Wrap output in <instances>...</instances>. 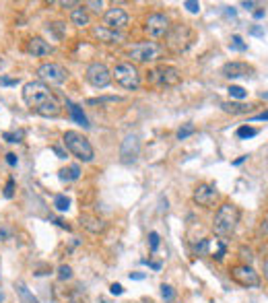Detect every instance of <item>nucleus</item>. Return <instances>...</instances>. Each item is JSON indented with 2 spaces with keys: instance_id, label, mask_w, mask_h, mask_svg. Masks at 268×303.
Masks as SVG:
<instances>
[{
  "instance_id": "nucleus-1",
  "label": "nucleus",
  "mask_w": 268,
  "mask_h": 303,
  "mask_svg": "<svg viewBox=\"0 0 268 303\" xmlns=\"http://www.w3.org/2000/svg\"><path fill=\"white\" fill-rule=\"evenodd\" d=\"M23 101L31 111H35L42 118H58L62 107L56 99V95L50 91V87L42 81H29L23 87Z\"/></svg>"
},
{
  "instance_id": "nucleus-2",
  "label": "nucleus",
  "mask_w": 268,
  "mask_h": 303,
  "mask_svg": "<svg viewBox=\"0 0 268 303\" xmlns=\"http://www.w3.org/2000/svg\"><path fill=\"white\" fill-rule=\"evenodd\" d=\"M239 217H241V213H239V209L235 204H231V202L221 204L219 211H217V215H215V221H213L215 235H219V237L231 235L235 231L237 223H239Z\"/></svg>"
},
{
  "instance_id": "nucleus-3",
  "label": "nucleus",
  "mask_w": 268,
  "mask_h": 303,
  "mask_svg": "<svg viewBox=\"0 0 268 303\" xmlns=\"http://www.w3.org/2000/svg\"><path fill=\"white\" fill-rule=\"evenodd\" d=\"M62 140H64L66 150H68V153H72L76 159H81V161H85V163H91V161L95 159V148H93V144H91L89 138L83 136L81 132L68 130V132H64Z\"/></svg>"
},
{
  "instance_id": "nucleus-4",
  "label": "nucleus",
  "mask_w": 268,
  "mask_h": 303,
  "mask_svg": "<svg viewBox=\"0 0 268 303\" xmlns=\"http://www.w3.org/2000/svg\"><path fill=\"white\" fill-rule=\"evenodd\" d=\"M128 56L139 62V64H151V62H159L165 58V48L157 42H139V44H132L128 48Z\"/></svg>"
},
{
  "instance_id": "nucleus-5",
  "label": "nucleus",
  "mask_w": 268,
  "mask_h": 303,
  "mask_svg": "<svg viewBox=\"0 0 268 303\" xmlns=\"http://www.w3.org/2000/svg\"><path fill=\"white\" fill-rule=\"evenodd\" d=\"M111 79L126 91H137L141 87V72L132 62H120L111 70Z\"/></svg>"
},
{
  "instance_id": "nucleus-6",
  "label": "nucleus",
  "mask_w": 268,
  "mask_h": 303,
  "mask_svg": "<svg viewBox=\"0 0 268 303\" xmlns=\"http://www.w3.org/2000/svg\"><path fill=\"white\" fill-rule=\"evenodd\" d=\"M194 40H196V35L188 25H174L169 29V33H167V46L176 54H182V52L190 50Z\"/></svg>"
},
{
  "instance_id": "nucleus-7",
  "label": "nucleus",
  "mask_w": 268,
  "mask_h": 303,
  "mask_svg": "<svg viewBox=\"0 0 268 303\" xmlns=\"http://www.w3.org/2000/svg\"><path fill=\"white\" fill-rule=\"evenodd\" d=\"M147 81L151 85H157V87H176V85L182 83V72L176 66L159 64L157 68L147 72Z\"/></svg>"
},
{
  "instance_id": "nucleus-8",
  "label": "nucleus",
  "mask_w": 268,
  "mask_h": 303,
  "mask_svg": "<svg viewBox=\"0 0 268 303\" xmlns=\"http://www.w3.org/2000/svg\"><path fill=\"white\" fill-rule=\"evenodd\" d=\"M229 276H231L233 282H237L239 287H245V289H256V287H260V276H258V272H256L250 264L231 266Z\"/></svg>"
},
{
  "instance_id": "nucleus-9",
  "label": "nucleus",
  "mask_w": 268,
  "mask_h": 303,
  "mask_svg": "<svg viewBox=\"0 0 268 303\" xmlns=\"http://www.w3.org/2000/svg\"><path fill=\"white\" fill-rule=\"evenodd\" d=\"M37 77L42 79V83H50V85H62L68 81V70L58 64V62H44L37 68Z\"/></svg>"
},
{
  "instance_id": "nucleus-10",
  "label": "nucleus",
  "mask_w": 268,
  "mask_h": 303,
  "mask_svg": "<svg viewBox=\"0 0 268 303\" xmlns=\"http://www.w3.org/2000/svg\"><path fill=\"white\" fill-rule=\"evenodd\" d=\"M169 29H171L169 19H167V15H163V13H153V15H149L147 21H145V33H147L149 37H153V40L167 37Z\"/></svg>"
},
{
  "instance_id": "nucleus-11",
  "label": "nucleus",
  "mask_w": 268,
  "mask_h": 303,
  "mask_svg": "<svg viewBox=\"0 0 268 303\" xmlns=\"http://www.w3.org/2000/svg\"><path fill=\"white\" fill-rule=\"evenodd\" d=\"M85 77H87V83H89L91 87H95V89H105V87L111 83V72H109V68H107L103 62H93V64H89Z\"/></svg>"
},
{
  "instance_id": "nucleus-12",
  "label": "nucleus",
  "mask_w": 268,
  "mask_h": 303,
  "mask_svg": "<svg viewBox=\"0 0 268 303\" xmlns=\"http://www.w3.org/2000/svg\"><path fill=\"white\" fill-rule=\"evenodd\" d=\"M139 155H141V140H139V136L137 134H126L122 144H120V159H122V163L130 165V163H134L139 159Z\"/></svg>"
},
{
  "instance_id": "nucleus-13",
  "label": "nucleus",
  "mask_w": 268,
  "mask_h": 303,
  "mask_svg": "<svg viewBox=\"0 0 268 303\" xmlns=\"http://www.w3.org/2000/svg\"><path fill=\"white\" fill-rule=\"evenodd\" d=\"M192 200L198 204V206H204V209H210L215 206V202L219 200V192L213 184H198L194 188V194H192Z\"/></svg>"
},
{
  "instance_id": "nucleus-14",
  "label": "nucleus",
  "mask_w": 268,
  "mask_h": 303,
  "mask_svg": "<svg viewBox=\"0 0 268 303\" xmlns=\"http://www.w3.org/2000/svg\"><path fill=\"white\" fill-rule=\"evenodd\" d=\"M103 23H105V27L120 31V29L128 27V23H130V17H128V13H126L124 9H120V7H113V9H107V11L103 13Z\"/></svg>"
},
{
  "instance_id": "nucleus-15",
  "label": "nucleus",
  "mask_w": 268,
  "mask_h": 303,
  "mask_svg": "<svg viewBox=\"0 0 268 303\" xmlns=\"http://www.w3.org/2000/svg\"><path fill=\"white\" fill-rule=\"evenodd\" d=\"M91 35H93V40H97L101 44H122L124 42V33H120L116 29H109L105 25L91 27Z\"/></svg>"
},
{
  "instance_id": "nucleus-16",
  "label": "nucleus",
  "mask_w": 268,
  "mask_h": 303,
  "mask_svg": "<svg viewBox=\"0 0 268 303\" xmlns=\"http://www.w3.org/2000/svg\"><path fill=\"white\" fill-rule=\"evenodd\" d=\"M221 74L225 79H241V77H252L254 68L250 64H245V62L233 60V62H227V64L221 66Z\"/></svg>"
},
{
  "instance_id": "nucleus-17",
  "label": "nucleus",
  "mask_w": 268,
  "mask_h": 303,
  "mask_svg": "<svg viewBox=\"0 0 268 303\" xmlns=\"http://www.w3.org/2000/svg\"><path fill=\"white\" fill-rule=\"evenodd\" d=\"M27 52H29L33 58H46V56L54 54V46H50L44 37L35 35V37H31V40L27 42Z\"/></svg>"
},
{
  "instance_id": "nucleus-18",
  "label": "nucleus",
  "mask_w": 268,
  "mask_h": 303,
  "mask_svg": "<svg viewBox=\"0 0 268 303\" xmlns=\"http://www.w3.org/2000/svg\"><path fill=\"white\" fill-rule=\"evenodd\" d=\"M79 221H81V225L89 231V233H103L105 231V221L101 219V217H97V215H81L79 217Z\"/></svg>"
},
{
  "instance_id": "nucleus-19",
  "label": "nucleus",
  "mask_w": 268,
  "mask_h": 303,
  "mask_svg": "<svg viewBox=\"0 0 268 303\" xmlns=\"http://www.w3.org/2000/svg\"><path fill=\"white\" fill-rule=\"evenodd\" d=\"M221 109L225 113H231V116H243V113H250L254 109V105H250V103H235V101H223Z\"/></svg>"
},
{
  "instance_id": "nucleus-20",
  "label": "nucleus",
  "mask_w": 268,
  "mask_h": 303,
  "mask_svg": "<svg viewBox=\"0 0 268 303\" xmlns=\"http://www.w3.org/2000/svg\"><path fill=\"white\" fill-rule=\"evenodd\" d=\"M70 21H72V25H76V27H87V25H89V13H87V9H85L83 5H81L79 9H72Z\"/></svg>"
},
{
  "instance_id": "nucleus-21",
  "label": "nucleus",
  "mask_w": 268,
  "mask_h": 303,
  "mask_svg": "<svg viewBox=\"0 0 268 303\" xmlns=\"http://www.w3.org/2000/svg\"><path fill=\"white\" fill-rule=\"evenodd\" d=\"M66 107H68V111H70V116L79 122V124H83L85 128H89V120H87V116L81 111V107L76 105V103H72L70 99H66Z\"/></svg>"
},
{
  "instance_id": "nucleus-22",
  "label": "nucleus",
  "mask_w": 268,
  "mask_h": 303,
  "mask_svg": "<svg viewBox=\"0 0 268 303\" xmlns=\"http://www.w3.org/2000/svg\"><path fill=\"white\" fill-rule=\"evenodd\" d=\"M62 182H74L81 178V167L79 165H68L66 169H60V176H58Z\"/></svg>"
},
{
  "instance_id": "nucleus-23",
  "label": "nucleus",
  "mask_w": 268,
  "mask_h": 303,
  "mask_svg": "<svg viewBox=\"0 0 268 303\" xmlns=\"http://www.w3.org/2000/svg\"><path fill=\"white\" fill-rule=\"evenodd\" d=\"M54 206H56L60 213H64V211H68V209H70V198H68V196H64V194H58V196L54 198Z\"/></svg>"
},
{
  "instance_id": "nucleus-24",
  "label": "nucleus",
  "mask_w": 268,
  "mask_h": 303,
  "mask_svg": "<svg viewBox=\"0 0 268 303\" xmlns=\"http://www.w3.org/2000/svg\"><path fill=\"white\" fill-rule=\"evenodd\" d=\"M235 134H237V138H254L258 134V130L252 128V126H239Z\"/></svg>"
},
{
  "instance_id": "nucleus-25",
  "label": "nucleus",
  "mask_w": 268,
  "mask_h": 303,
  "mask_svg": "<svg viewBox=\"0 0 268 303\" xmlns=\"http://www.w3.org/2000/svg\"><path fill=\"white\" fill-rule=\"evenodd\" d=\"M227 91H229V95H231L233 99H245V97H247V91H245L243 87H237V85H231Z\"/></svg>"
},
{
  "instance_id": "nucleus-26",
  "label": "nucleus",
  "mask_w": 268,
  "mask_h": 303,
  "mask_svg": "<svg viewBox=\"0 0 268 303\" xmlns=\"http://www.w3.org/2000/svg\"><path fill=\"white\" fill-rule=\"evenodd\" d=\"M196 132V128H194V124H186V126H182L180 130H178V140H186L188 136H192Z\"/></svg>"
},
{
  "instance_id": "nucleus-27",
  "label": "nucleus",
  "mask_w": 268,
  "mask_h": 303,
  "mask_svg": "<svg viewBox=\"0 0 268 303\" xmlns=\"http://www.w3.org/2000/svg\"><path fill=\"white\" fill-rule=\"evenodd\" d=\"M72 278V268L68 266V264H62L60 268H58V280H70Z\"/></svg>"
},
{
  "instance_id": "nucleus-28",
  "label": "nucleus",
  "mask_w": 268,
  "mask_h": 303,
  "mask_svg": "<svg viewBox=\"0 0 268 303\" xmlns=\"http://www.w3.org/2000/svg\"><path fill=\"white\" fill-rule=\"evenodd\" d=\"M17 287H19V293H21V297H23V301H25V303H40V301H37V299H35V297L27 291V287H25L23 282H19Z\"/></svg>"
},
{
  "instance_id": "nucleus-29",
  "label": "nucleus",
  "mask_w": 268,
  "mask_h": 303,
  "mask_svg": "<svg viewBox=\"0 0 268 303\" xmlns=\"http://www.w3.org/2000/svg\"><path fill=\"white\" fill-rule=\"evenodd\" d=\"M161 297H163L167 303H171V301H174V297H176L174 287H169V285H161Z\"/></svg>"
},
{
  "instance_id": "nucleus-30",
  "label": "nucleus",
  "mask_w": 268,
  "mask_h": 303,
  "mask_svg": "<svg viewBox=\"0 0 268 303\" xmlns=\"http://www.w3.org/2000/svg\"><path fill=\"white\" fill-rule=\"evenodd\" d=\"M231 48H235V50H239V52H245V50H247V46L243 44V40H241L239 35H231Z\"/></svg>"
},
{
  "instance_id": "nucleus-31",
  "label": "nucleus",
  "mask_w": 268,
  "mask_h": 303,
  "mask_svg": "<svg viewBox=\"0 0 268 303\" xmlns=\"http://www.w3.org/2000/svg\"><path fill=\"white\" fill-rule=\"evenodd\" d=\"M149 248H151V252H155L159 248V233L157 231H151L149 233Z\"/></svg>"
},
{
  "instance_id": "nucleus-32",
  "label": "nucleus",
  "mask_w": 268,
  "mask_h": 303,
  "mask_svg": "<svg viewBox=\"0 0 268 303\" xmlns=\"http://www.w3.org/2000/svg\"><path fill=\"white\" fill-rule=\"evenodd\" d=\"M21 132H5L3 134V138L7 140V142H21Z\"/></svg>"
},
{
  "instance_id": "nucleus-33",
  "label": "nucleus",
  "mask_w": 268,
  "mask_h": 303,
  "mask_svg": "<svg viewBox=\"0 0 268 303\" xmlns=\"http://www.w3.org/2000/svg\"><path fill=\"white\" fill-rule=\"evenodd\" d=\"M13 194H15V178H9L5 186V198H13Z\"/></svg>"
},
{
  "instance_id": "nucleus-34",
  "label": "nucleus",
  "mask_w": 268,
  "mask_h": 303,
  "mask_svg": "<svg viewBox=\"0 0 268 303\" xmlns=\"http://www.w3.org/2000/svg\"><path fill=\"white\" fill-rule=\"evenodd\" d=\"M184 7L192 13V15H196V13H200V3H194V0H186L184 3Z\"/></svg>"
},
{
  "instance_id": "nucleus-35",
  "label": "nucleus",
  "mask_w": 268,
  "mask_h": 303,
  "mask_svg": "<svg viewBox=\"0 0 268 303\" xmlns=\"http://www.w3.org/2000/svg\"><path fill=\"white\" fill-rule=\"evenodd\" d=\"M194 252L196 254H206L208 252V239H200V243L194 245Z\"/></svg>"
},
{
  "instance_id": "nucleus-36",
  "label": "nucleus",
  "mask_w": 268,
  "mask_h": 303,
  "mask_svg": "<svg viewBox=\"0 0 268 303\" xmlns=\"http://www.w3.org/2000/svg\"><path fill=\"white\" fill-rule=\"evenodd\" d=\"M0 85H3V87H15V85H19V79H11V77H0Z\"/></svg>"
},
{
  "instance_id": "nucleus-37",
  "label": "nucleus",
  "mask_w": 268,
  "mask_h": 303,
  "mask_svg": "<svg viewBox=\"0 0 268 303\" xmlns=\"http://www.w3.org/2000/svg\"><path fill=\"white\" fill-rule=\"evenodd\" d=\"M85 7H91V9L95 11V13H99V11L103 9V3H101V0H99V3H97V0H91V3H87Z\"/></svg>"
},
{
  "instance_id": "nucleus-38",
  "label": "nucleus",
  "mask_w": 268,
  "mask_h": 303,
  "mask_svg": "<svg viewBox=\"0 0 268 303\" xmlns=\"http://www.w3.org/2000/svg\"><path fill=\"white\" fill-rule=\"evenodd\" d=\"M103 101H120V97H99V99H89V103H103Z\"/></svg>"
},
{
  "instance_id": "nucleus-39",
  "label": "nucleus",
  "mask_w": 268,
  "mask_h": 303,
  "mask_svg": "<svg viewBox=\"0 0 268 303\" xmlns=\"http://www.w3.org/2000/svg\"><path fill=\"white\" fill-rule=\"evenodd\" d=\"M109 293H111V295H122V293H124V287L118 285V282H113V285L109 287Z\"/></svg>"
},
{
  "instance_id": "nucleus-40",
  "label": "nucleus",
  "mask_w": 268,
  "mask_h": 303,
  "mask_svg": "<svg viewBox=\"0 0 268 303\" xmlns=\"http://www.w3.org/2000/svg\"><path fill=\"white\" fill-rule=\"evenodd\" d=\"M260 233L262 235H268V215H264V219L260 223Z\"/></svg>"
},
{
  "instance_id": "nucleus-41",
  "label": "nucleus",
  "mask_w": 268,
  "mask_h": 303,
  "mask_svg": "<svg viewBox=\"0 0 268 303\" xmlns=\"http://www.w3.org/2000/svg\"><path fill=\"white\" fill-rule=\"evenodd\" d=\"M225 252H227V248H225V243H223V241H219V252L215 254V258H217V260H223V256H225Z\"/></svg>"
},
{
  "instance_id": "nucleus-42",
  "label": "nucleus",
  "mask_w": 268,
  "mask_h": 303,
  "mask_svg": "<svg viewBox=\"0 0 268 303\" xmlns=\"http://www.w3.org/2000/svg\"><path fill=\"white\" fill-rule=\"evenodd\" d=\"M17 161H19V159H17V155H15V153H7V163H9L11 167H15V165H17Z\"/></svg>"
},
{
  "instance_id": "nucleus-43",
  "label": "nucleus",
  "mask_w": 268,
  "mask_h": 303,
  "mask_svg": "<svg viewBox=\"0 0 268 303\" xmlns=\"http://www.w3.org/2000/svg\"><path fill=\"white\" fill-rule=\"evenodd\" d=\"M60 7H64V9H79L81 7V3H74V0H68V3H60Z\"/></svg>"
},
{
  "instance_id": "nucleus-44",
  "label": "nucleus",
  "mask_w": 268,
  "mask_h": 303,
  "mask_svg": "<svg viewBox=\"0 0 268 303\" xmlns=\"http://www.w3.org/2000/svg\"><path fill=\"white\" fill-rule=\"evenodd\" d=\"M52 150H54V153H56L60 159H66V153H64V150H62L60 146H52Z\"/></svg>"
},
{
  "instance_id": "nucleus-45",
  "label": "nucleus",
  "mask_w": 268,
  "mask_h": 303,
  "mask_svg": "<svg viewBox=\"0 0 268 303\" xmlns=\"http://www.w3.org/2000/svg\"><path fill=\"white\" fill-rule=\"evenodd\" d=\"M147 274H143V272H130V278L132 280H143Z\"/></svg>"
},
{
  "instance_id": "nucleus-46",
  "label": "nucleus",
  "mask_w": 268,
  "mask_h": 303,
  "mask_svg": "<svg viewBox=\"0 0 268 303\" xmlns=\"http://www.w3.org/2000/svg\"><path fill=\"white\" fill-rule=\"evenodd\" d=\"M252 122H258V120H268V111H262V113H258V116H254V118H250Z\"/></svg>"
},
{
  "instance_id": "nucleus-47",
  "label": "nucleus",
  "mask_w": 268,
  "mask_h": 303,
  "mask_svg": "<svg viewBox=\"0 0 268 303\" xmlns=\"http://www.w3.org/2000/svg\"><path fill=\"white\" fill-rule=\"evenodd\" d=\"M262 272H264V278L268 280V260H264V262H262Z\"/></svg>"
},
{
  "instance_id": "nucleus-48",
  "label": "nucleus",
  "mask_w": 268,
  "mask_h": 303,
  "mask_svg": "<svg viewBox=\"0 0 268 303\" xmlns=\"http://www.w3.org/2000/svg\"><path fill=\"white\" fill-rule=\"evenodd\" d=\"M264 15H266V11H264V9H260V11H256V13H254V19H262Z\"/></svg>"
},
{
  "instance_id": "nucleus-49",
  "label": "nucleus",
  "mask_w": 268,
  "mask_h": 303,
  "mask_svg": "<svg viewBox=\"0 0 268 303\" xmlns=\"http://www.w3.org/2000/svg\"><path fill=\"white\" fill-rule=\"evenodd\" d=\"M241 7H243V9H247V11H252V9L256 7V3H241Z\"/></svg>"
},
{
  "instance_id": "nucleus-50",
  "label": "nucleus",
  "mask_w": 268,
  "mask_h": 303,
  "mask_svg": "<svg viewBox=\"0 0 268 303\" xmlns=\"http://www.w3.org/2000/svg\"><path fill=\"white\" fill-rule=\"evenodd\" d=\"M245 159H247V155H243V157H239V159H235V161H233V165H241V163H243Z\"/></svg>"
},
{
  "instance_id": "nucleus-51",
  "label": "nucleus",
  "mask_w": 268,
  "mask_h": 303,
  "mask_svg": "<svg viewBox=\"0 0 268 303\" xmlns=\"http://www.w3.org/2000/svg\"><path fill=\"white\" fill-rule=\"evenodd\" d=\"M9 237V231L7 229H0V239H7Z\"/></svg>"
},
{
  "instance_id": "nucleus-52",
  "label": "nucleus",
  "mask_w": 268,
  "mask_h": 303,
  "mask_svg": "<svg viewBox=\"0 0 268 303\" xmlns=\"http://www.w3.org/2000/svg\"><path fill=\"white\" fill-rule=\"evenodd\" d=\"M252 35H264V33H262V29H258V27H254V29H252Z\"/></svg>"
},
{
  "instance_id": "nucleus-53",
  "label": "nucleus",
  "mask_w": 268,
  "mask_h": 303,
  "mask_svg": "<svg viewBox=\"0 0 268 303\" xmlns=\"http://www.w3.org/2000/svg\"><path fill=\"white\" fill-rule=\"evenodd\" d=\"M260 99H268V93H260Z\"/></svg>"
}]
</instances>
